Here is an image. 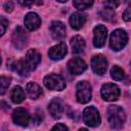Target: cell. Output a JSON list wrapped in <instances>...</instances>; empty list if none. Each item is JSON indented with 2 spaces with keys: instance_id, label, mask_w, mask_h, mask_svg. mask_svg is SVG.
<instances>
[{
  "instance_id": "cell-14",
  "label": "cell",
  "mask_w": 131,
  "mask_h": 131,
  "mask_svg": "<svg viewBox=\"0 0 131 131\" xmlns=\"http://www.w3.org/2000/svg\"><path fill=\"white\" fill-rule=\"evenodd\" d=\"M24 23H25L26 28L29 31H35L40 27L41 18L36 12H29L26 14L24 18Z\"/></svg>"
},
{
  "instance_id": "cell-8",
  "label": "cell",
  "mask_w": 131,
  "mask_h": 131,
  "mask_svg": "<svg viewBox=\"0 0 131 131\" xmlns=\"http://www.w3.org/2000/svg\"><path fill=\"white\" fill-rule=\"evenodd\" d=\"M91 68L97 75H103L107 69V60L102 54L94 55L91 59Z\"/></svg>"
},
{
  "instance_id": "cell-6",
  "label": "cell",
  "mask_w": 131,
  "mask_h": 131,
  "mask_svg": "<svg viewBox=\"0 0 131 131\" xmlns=\"http://www.w3.org/2000/svg\"><path fill=\"white\" fill-rule=\"evenodd\" d=\"M12 44L18 50H21L27 46L28 35H27V33L23 27L18 26L14 29V31L12 33Z\"/></svg>"
},
{
  "instance_id": "cell-27",
  "label": "cell",
  "mask_w": 131,
  "mask_h": 131,
  "mask_svg": "<svg viewBox=\"0 0 131 131\" xmlns=\"http://www.w3.org/2000/svg\"><path fill=\"white\" fill-rule=\"evenodd\" d=\"M0 26H1V36H3L4 33H5V31H6V28H7V26H8V20H7L4 16H1Z\"/></svg>"
},
{
  "instance_id": "cell-28",
  "label": "cell",
  "mask_w": 131,
  "mask_h": 131,
  "mask_svg": "<svg viewBox=\"0 0 131 131\" xmlns=\"http://www.w3.org/2000/svg\"><path fill=\"white\" fill-rule=\"evenodd\" d=\"M122 17L125 21H130L131 20V5L126 8V10L122 14Z\"/></svg>"
},
{
  "instance_id": "cell-1",
  "label": "cell",
  "mask_w": 131,
  "mask_h": 131,
  "mask_svg": "<svg viewBox=\"0 0 131 131\" xmlns=\"http://www.w3.org/2000/svg\"><path fill=\"white\" fill-rule=\"evenodd\" d=\"M107 120L108 123L111 125L112 128L114 129H120L124 123H125V112L123 111V108L119 105H110L107 111Z\"/></svg>"
},
{
  "instance_id": "cell-5",
  "label": "cell",
  "mask_w": 131,
  "mask_h": 131,
  "mask_svg": "<svg viewBox=\"0 0 131 131\" xmlns=\"http://www.w3.org/2000/svg\"><path fill=\"white\" fill-rule=\"evenodd\" d=\"M83 121L90 127H97L100 124V116L94 106H87L83 112Z\"/></svg>"
},
{
  "instance_id": "cell-19",
  "label": "cell",
  "mask_w": 131,
  "mask_h": 131,
  "mask_svg": "<svg viewBox=\"0 0 131 131\" xmlns=\"http://www.w3.org/2000/svg\"><path fill=\"white\" fill-rule=\"evenodd\" d=\"M12 70L14 72H16L18 75L23 76V77H27L29 75V72L31 71L26 62V60H23V59H19V60H16L12 63L11 66Z\"/></svg>"
},
{
  "instance_id": "cell-24",
  "label": "cell",
  "mask_w": 131,
  "mask_h": 131,
  "mask_svg": "<svg viewBox=\"0 0 131 131\" xmlns=\"http://www.w3.org/2000/svg\"><path fill=\"white\" fill-rule=\"evenodd\" d=\"M100 16L105 19V20H108V21H114L116 18H115V13L113 11V9H108V8H104L102 9L100 12H99Z\"/></svg>"
},
{
  "instance_id": "cell-33",
  "label": "cell",
  "mask_w": 131,
  "mask_h": 131,
  "mask_svg": "<svg viewBox=\"0 0 131 131\" xmlns=\"http://www.w3.org/2000/svg\"><path fill=\"white\" fill-rule=\"evenodd\" d=\"M58 2H60V3H64V2H67L68 0H57Z\"/></svg>"
},
{
  "instance_id": "cell-25",
  "label": "cell",
  "mask_w": 131,
  "mask_h": 131,
  "mask_svg": "<svg viewBox=\"0 0 131 131\" xmlns=\"http://www.w3.org/2000/svg\"><path fill=\"white\" fill-rule=\"evenodd\" d=\"M0 81H1V94H4L5 91H6V89L8 88V86L10 84V78L2 76L1 79H0Z\"/></svg>"
},
{
  "instance_id": "cell-32",
  "label": "cell",
  "mask_w": 131,
  "mask_h": 131,
  "mask_svg": "<svg viewBox=\"0 0 131 131\" xmlns=\"http://www.w3.org/2000/svg\"><path fill=\"white\" fill-rule=\"evenodd\" d=\"M35 0H17V2L21 5V6H31L34 3Z\"/></svg>"
},
{
  "instance_id": "cell-26",
  "label": "cell",
  "mask_w": 131,
  "mask_h": 131,
  "mask_svg": "<svg viewBox=\"0 0 131 131\" xmlns=\"http://www.w3.org/2000/svg\"><path fill=\"white\" fill-rule=\"evenodd\" d=\"M120 0H104V7L108 9H115L119 6Z\"/></svg>"
},
{
  "instance_id": "cell-4",
  "label": "cell",
  "mask_w": 131,
  "mask_h": 131,
  "mask_svg": "<svg viewBox=\"0 0 131 131\" xmlns=\"http://www.w3.org/2000/svg\"><path fill=\"white\" fill-rule=\"evenodd\" d=\"M92 96L91 86L87 81H80L77 84V93L76 97L80 103H87L90 101Z\"/></svg>"
},
{
  "instance_id": "cell-10",
  "label": "cell",
  "mask_w": 131,
  "mask_h": 131,
  "mask_svg": "<svg viewBox=\"0 0 131 131\" xmlns=\"http://www.w3.org/2000/svg\"><path fill=\"white\" fill-rule=\"evenodd\" d=\"M30 115L29 113L21 107L16 108L13 114H12V120L16 125H19L21 127H26L28 126V124L30 123Z\"/></svg>"
},
{
  "instance_id": "cell-2",
  "label": "cell",
  "mask_w": 131,
  "mask_h": 131,
  "mask_svg": "<svg viewBox=\"0 0 131 131\" xmlns=\"http://www.w3.org/2000/svg\"><path fill=\"white\" fill-rule=\"evenodd\" d=\"M128 41L127 33L123 29H117L111 34L110 46L115 51H120L125 47Z\"/></svg>"
},
{
  "instance_id": "cell-20",
  "label": "cell",
  "mask_w": 131,
  "mask_h": 131,
  "mask_svg": "<svg viewBox=\"0 0 131 131\" xmlns=\"http://www.w3.org/2000/svg\"><path fill=\"white\" fill-rule=\"evenodd\" d=\"M26 90L29 94V96L32 98V99H37L40 97V95L42 94V89L41 87L35 83V82H30L27 84V87H26Z\"/></svg>"
},
{
  "instance_id": "cell-23",
  "label": "cell",
  "mask_w": 131,
  "mask_h": 131,
  "mask_svg": "<svg viewBox=\"0 0 131 131\" xmlns=\"http://www.w3.org/2000/svg\"><path fill=\"white\" fill-rule=\"evenodd\" d=\"M111 76L114 80L116 81H121L124 79L125 77V74H124V71L119 67V66H114L111 70Z\"/></svg>"
},
{
  "instance_id": "cell-31",
  "label": "cell",
  "mask_w": 131,
  "mask_h": 131,
  "mask_svg": "<svg viewBox=\"0 0 131 131\" xmlns=\"http://www.w3.org/2000/svg\"><path fill=\"white\" fill-rule=\"evenodd\" d=\"M4 9H5V11H7V12H11L12 9H13V4H12V2H11V1L5 2V4H4Z\"/></svg>"
},
{
  "instance_id": "cell-17",
  "label": "cell",
  "mask_w": 131,
  "mask_h": 131,
  "mask_svg": "<svg viewBox=\"0 0 131 131\" xmlns=\"http://www.w3.org/2000/svg\"><path fill=\"white\" fill-rule=\"evenodd\" d=\"M86 23V14L83 12H74L70 17V25L75 30H80Z\"/></svg>"
},
{
  "instance_id": "cell-3",
  "label": "cell",
  "mask_w": 131,
  "mask_h": 131,
  "mask_svg": "<svg viewBox=\"0 0 131 131\" xmlns=\"http://www.w3.org/2000/svg\"><path fill=\"white\" fill-rule=\"evenodd\" d=\"M44 85L53 91H61L66 88L64 79L56 74H49L44 78Z\"/></svg>"
},
{
  "instance_id": "cell-22",
  "label": "cell",
  "mask_w": 131,
  "mask_h": 131,
  "mask_svg": "<svg viewBox=\"0 0 131 131\" xmlns=\"http://www.w3.org/2000/svg\"><path fill=\"white\" fill-rule=\"evenodd\" d=\"M73 4L77 9L84 10L93 5V0H73Z\"/></svg>"
},
{
  "instance_id": "cell-34",
  "label": "cell",
  "mask_w": 131,
  "mask_h": 131,
  "mask_svg": "<svg viewBox=\"0 0 131 131\" xmlns=\"http://www.w3.org/2000/svg\"><path fill=\"white\" fill-rule=\"evenodd\" d=\"M130 68H131V63H130Z\"/></svg>"
},
{
  "instance_id": "cell-18",
  "label": "cell",
  "mask_w": 131,
  "mask_h": 131,
  "mask_svg": "<svg viewBox=\"0 0 131 131\" xmlns=\"http://www.w3.org/2000/svg\"><path fill=\"white\" fill-rule=\"evenodd\" d=\"M71 46H72V49H73V52L75 54H79V53H82L85 49V41L84 39L77 35V36H74L72 39H71Z\"/></svg>"
},
{
  "instance_id": "cell-7",
  "label": "cell",
  "mask_w": 131,
  "mask_h": 131,
  "mask_svg": "<svg viewBox=\"0 0 131 131\" xmlns=\"http://www.w3.org/2000/svg\"><path fill=\"white\" fill-rule=\"evenodd\" d=\"M101 96L104 100L115 101L120 97V88L113 83H106L101 87Z\"/></svg>"
},
{
  "instance_id": "cell-21",
  "label": "cell",
  "mask_w": 131,
  "mask_h": 131,
  "mask_svg": "<svg viewBox=\"0 0 131 131\" xmlns=\"http://www.w3.org/2000/svg\"><path fill=\"white\" fill-rule=\"evenodd\" d=\"M26 95H25V91L20 86H14L10 92V98L14 103H20L21 101H24Z\"/></svg>"
},
{
  "instance_id": "cell-9",
  "label": "cell",
  "mask_w": 131,
  "mask_h": 131,
  "mask_svg": "<svg viewBox=\"0 0 131 131\" xmlns=\"http://www.w3.org/2000/svg\"><path fill=\"white\" fill-rule=\"evenodd\" d=\"M94 37H93V45L97 48L104 46L106 37H107V30L103 25H98L94 28Z\"/></svg>"
},
{
  "instance_id": "cell-16",
  "label": "cell",
  "mask_w": 131,
  "mask_h": 131,
  "mask_svg": "<svg viewBox=\"0 0 131 131\" xmlns=\"http://www.w3.org/2000/svg\"><path fill=\"white\" fill-rule=\"evenodd\" d=\"M48 111L53 119H59L63 113V104H62L61 100L58 98H53L49 102Z\"/></svg>"
},
{
  "instance_id": "cell-30",
  "label": "cell",
  "mask_w": 131,
  "mask_h": 131,
  "mask_svg": "<svg viewBox=\"0 0 131 131\" xmlns=\"http://www.w3.org/2000/svg\"><path fill=\"white\" fill-rule=\"evenodd\" d=\"M52 130H57V131H67L68 130V127L61 123H58L56 124L55 126L52 127Z\"/></svg>"
},
{
  "instance_id": "cell-11",
  "label": "cell",
  "mask_w": 131,
  "mask_h": 131,
  "mask_svg": "<svg viewBox=\"0 0 131 131\" xmlns=\"http://www.w3.org/2000/svg\"><path fill=\"white\" fill-rule=\"evenodd\" d=\"M68 69H69L71 74L80 75L87 69V66H86L85 61L83 59H81L80 57H74L69 61Z\"/></svg>"
},
{
  "instance_id": "cell-15",
  "label": "cell",
  "mask_w": 131,
  "mask_h": 131,
  "mask_svg": "<svg viewBox=\"0 0 131 131\" xmlns=\"http://www.w3.org/2000/svg\"><path fill=\"white\" fill-rule=\"evenodd\" d=\"M25 60H26L28 67L31 71L35 70L41 61V54L36 49H30L26 54V59Z\"/></svg>"
},
{
  "instance_id": "cell-13",
  "label": "cell",
  "mask_w": 131,
  "mask_h": 131,
  "mask_svg": "<svg viewBox=\"0 0 131 131\" xmlns=\"http://www.w3.org/2000/svg\"><path fill=\"white\" fill-rule=\"evenodd\" d=\"M67 52H68L67 45L61 42V43H58V44L52 46L48 51V55L53 60H59L66 56Z\"/></svg>"
},
{
  "instance_id": "cell-29",
  "label": "cell",
  "mask_w": 131,
  "mask_h": 131,
  "mask_svg": "<svg viewBox=\"0 0 131 131\" xmlns=\"http://www.w3.org/2000/svg\"><path fill=\"white\" fill-rule=\"evenodd\" d=\"M34 119H35L36 124L41 123V121H42V119H43V113H42V111H37V113H36L35 116H34Z\"/></svg>"
},
{
  "instance_id": "cell-12",
  "label": "cell",
  "mask_w": 131,
  "mask_h": 131,
  "mask_svg": "<svg viewBox=\"0 0 131 131\" xmlns=\"http://www.w3.org/2000/svg\"><path fill=\"white\" fill-rule=\"evenodd\" d=\"M49 31H50L52 38L55 40H61L66 36V27L59 20L52 21L50 27H49Z\"/></svg>"
}]
</instances>
